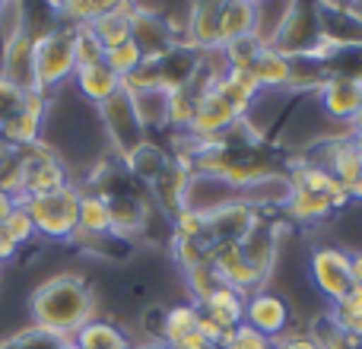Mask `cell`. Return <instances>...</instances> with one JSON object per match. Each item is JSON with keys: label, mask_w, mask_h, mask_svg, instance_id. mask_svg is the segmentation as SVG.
Here are the masks:
<instances>
[{"label": "cell", "mask_w": 362, "mask_h": 349, "mask_svg": "<svg viewBox=\"0 0 362 349\" xmlns=\"http://www.w3.org/2000/svg\"><path fill=\"white\" fill-rule=\"evenodd\" d=\"M19 254V248L13 244V238L6 235L4 229H0V264H6V261H13V257Z\"/></svg>", "instance_id": "47"}, {"label": "cell", "mask_w": 362, "mask_h": 349, "mask_svg": "<svg viewBox=\"0 0 362 349\" xmlns=\"http://www.w3.org/2000/svg\"><path fill=\"white\" fill-rule=\"evenodd\" d=\"M64 349H80V346H76V343H74V337H70L67 343H64Z\"/></svg>", "instance_id": "51"}, {"label": "cell", "mask_w": 362, "mask_h": 349, "mask_svg": "<svg viewBox=\"0 0 362 349\" xmlns=\"http://www.w3.org/2000/svg\"><path fill=\"white\" fill-rule=\"evenodd\" d=\"M74 343L80 349H134L124 327H118L115 321H105V318H95L83 331H76Z\"/></svg>", "instance_id": "29"}, {"label": "cell", "mask_w": 362, "mask_h": 349, "mask_svg": "<svg viewBox=\"0 0 362 349\" xmlns=\"http://www.w3.org/2000/svg\"><path fill=\"white\" fill-rule=\"evenodd\" d=\"M308 280L327 299V305L340 302L353 289L350 280V251L337 244H321L308 254Z\"/></svg>", "instance_id": "8"}, {"label": "cell", "mask_w": 362, "mask_h": 349, "mask_svg": "<svg viewBox=\"0 0 362 349\" xmlns=\"http://www.w3.org/2000/svg\"><path fill=\"white\" fill-rule=\"evenodd\" d=\"M169 251H172V257H175V264L181 267V273L210 261V244H206L204 238H178V235H172L169 238Z\"/></svg>", "instance_id": "34"}, {"label": "cell", "mask_w": 362, "mask_h": 349, "mask_svg": "<svg viewBox=\"0 0 362 349\" xmlns=\"http://www.w3.org/2000/svg\"><path fill=\"white\" fill-rule=\"evenodd\" d=\"M19 159H23V194H19V200L38 197V194H54L61 187L74 184L70 181V165L45 140L19 150Z\"/></svg>", "instance_id": "6"}, {"label": "cell", "mask_w": 362, "mask_h": 349, "mask_svg": "<svg viewBox=\"0 0 362 349\" xmlns=\"http://www.w3.org/2000/svg\"><path fill=\"white\" fill-rule=\"evenodd\" d=\"M257 29V4L251 0H226L219 6V45H232Z\"/></svg>", "instance_id": "22"}, {"label": "cell", "mask_w": 362, "mask_h": 349, "mask_svg": "<svg viewBox=\"0 0 362 349\" xmlns=\"http://www.w3.org/2000/svg\"><path fill=\"white\" fill-rule=\"evenodd\" d=\"M280 244H283V223H276L274 216H261L238 248H242L245 261L255 267V273L267 283L276 270V261H280Z\"/></svg>", "instance_id": "9"}, {"label": "cell", "mask_w": 362, "mask_h": 349, "mask_svg": "<svg viewBox=\"0 0 362 349\" xmlns=\"http://www.w3.org/2000/svg\"><path fill=\"white\" fill-rule=\"evenodd\" d=\"M325 314L334 327H340L344 333L362 340V289H350V292L340 302H334Z\"/></svg>", "instance_id": "31"}, {"label": "cell", "mask_w": 362, "mask_h": 349, "mask_svg": "<svg viewBox=\"0 0 362 349\" xmlns=\"http://www.w3.org/2000/svg\"><path fill=\"white\" fill-rule=\"evenodd\" d=\"M264 48H267V45L257 35H245L232 45H223V57H226V64H229V70H248L251 73V67H255L257 54H261Z\"/></svg>", "instance_id": "35"}, {"label": "cell", "mask_w": 362, "mask_h": 349, "mask_svg": "<svg viewBox=\"0 0 362 349\" xmlns=\"http://www.w3.org/2000/svg\"><path fill=\"white\" fill-rule=\"evenodd\" d=\"M197 333H200V337H204L210 346H219V343H223V337H226V331H223V327H219L216 321H210V318H206L204 312H200V321H197Z\"/></svg>", "instance_id": "44"}, {"label": "cell", "mask_w": 362, "mask_h": 349, "mask_svg": "<svg viewBox=\"0 0 362 349\" xmlns=\"http://www.w3.org/2000/svg\"><path fill=\"white\" fill-rule=\"evenodd\" d=\"M134 349H169L165 343H159V340H146V343H137Z\"/></svg>", "instance_id": "50"}, {"label": "cell", "mask_w": 362, "mask_h": 349, "mask_svg": "<svg viewBox=\"0 0 362 349\" xmlns=\"http://www.w3.org/2000/svg\"><path fill=\"white\" fill-rule=\"evenodd\" d=\"M308 333L318 340L321 349H362V340L344 333L340 327H334L331 321H327V314H321V318L312 324V331H308Z\"/></svg>", "instance_id": "36"}, {"label": "cell", "mask_w": 362, "mask_h": 349, "mask_svg": "<svg viewBox=\"0 0 362 349\" xmlns=\"http://www.w3.org/2000/svg\"><path fill=\"white\" fill-rule=\"evenodd\" d=\"M238 121H242V114H238L232 105H226L216 93H210L197 102V114H194V124L187 134L197 137L200 143H219Z\"/></svg>", "instance_id": "16"}, {"label": "cell", "mask_w": 362, "mask_h": 349, "mask_svg": "<svg viewBox=\"0 0 362 349\" xmlns=\"http://www.w3.org/2000/svg\"><path fill=\"white\" fill-rule=\"evenodd\" d=\"M105 64L121 76V83H124L127 76H134L140 70L144 54H140V48L134 42H124V45H118V48H108L105 51Z\"/></svg>", "instance_id": "37"}, {"label": "cell", "mask_w": 362, "mask_h": 349, "mask_svg": "<svg viewBox=\"0 0 362 349\" xmlns=\"http://www.w3.org/2000/svg\"><path fill=\"white\" fill-rule=\"evenodd\" d=\"M350 280H353V289H362V248L350 251Z\"/></svg>", "instance_id": "45"}, {"label": "cell", "mask_w": 362, "mask_h": 349, "mask_svg": "<svg viewBox=\"0 0 362 349\" xmlns=\"http://www.w3.org/2000/svg\"><path fill=\"white\" fill-rule=\"evenodd\" d=\"M19 206V200L13 197V194H6L4 187H0V229H4V223L13 216V210Z\"/></svg>", "instance_id": "46"}, {"label": "cell", "mask_w": 362, "mask_h": 349, "mask_svg": "<svg viewBox=\"0 0 362 349\" xmlns=\"http://www.w3.org/2000/svg\"><path fill=\"white\" fill-rule=\"evenodd\" d=\"M32 70H35V86L45 95H54L61 86H67L76 73V25L54 16L48 29L35 32V38H32Z\"/></svg>", "instance_id": "2"}, {"label": "cell", "mask_w": 362, "mask_h": 349, "mask_svg": "<svg viewBox=\"0 0 362 349\" xmlns=\"http://www.w3.org/2000/svg\"><path fill=\"white\" fill-rule=\"evenodd\" d=\"M121 165H124L127 174L134 178V184L150 191V187L163 178V172L172 165V153H169V146L156 143V140L150 137V140H144L137 150L127 153V156L121 159Z\"/></svg>", "instance_id": "17"}, {"label": "cell", "mask_w": 362, "mask_h": 349, "mask_svg": "<svg viewBox=\"0 0 362 349\" xmlns=\"http://www.w3.org/2000/svg\"><path fill=\"white\" fill-rule=\"evenodd\" d=\"M95 118H99L102 137H105L115 159H124L127 153L137 150L144 140H150L146 127L140 124L137 105H134L127 89H121V93H115L108 102H102V105L95 108Z\"/></svg>", "instance_id": "5"}, {"label": "cell", "mask_w": 362, "mask_h": 349, "mask_svg": "<svg viewBox=\"0 0 362 349\" xmlns=\"http://www.w3.org/2000/svg\"><path fill=\"white\" fill-rule=\"evenodd\" d=\"M293 184V181H289ZM286 213L293 223L299 225H321L325 219H331L337 213V206L325 197V194H315V191H305V187H293L289 194V203H286Z\"/></svg>", "instance_id": "25"}, {"label": "cell", "mask_w": 362, "mask_h": 349, "mask_svg": "<svg viewBox=\"0 0 362 349\" xmlns=\"http://www.w3.org/2000/svg\"><path fill=\"white\" fill-rule=\"evenodd\" d=\"M108 213H112V235L124 238V242H137L144 238L146 223L153 216V203L146 191H127L108 200Z\"/></svg>", "instance_id": "12"}, {"label": "cell", "mask_w": 362, "mask_h": 349, "mask_svg": "<svg viewBox=\"0 0 362 349\" xmlns=\"http://www.w3.org/2000/svg\"><path fill=\"white\" fill-rule=\"evenodd\" d=\"M289 70L293 61L286 54H280L276 48H264L251 67V76L257 80L261 93H289Z\"/></svg>", "instance_id": "27"}, {"label": "cell", "mask_w": 362, "mask_h": 349, "mask_svg": "<svg viewBox=\"0 0 362 349\" xmlns=\"http://www.w3.org/2000/svg\"><path fill=\"white\" fill-rule=\"evenodd\" d=\"M257 219H261V213L238 197L235 203L206 216V244L210 248H216V244H242L245 235L257 225Z\"/></svg>", "instance_id": "11"}, {"label": "cell", "mask_w": 362, "mask_h": 349, "mask_svg": "<svg viewBox=\"0 0 362 349\" xmlns=\"http://www.w3.org/2000/svg\"><path fill=\"white\" fill-rule=\"evenodd\" d=\"M131 42L140 48L144 61H156V57L169 54L172 48L185 45V29L172 16L153 10V6L134 4V32Z\"/></svg>", "instance_id": "7"}, {"label": "cell", "mask_w": 362, "mask_h": 349, "mask_svg": "<svg viewBox=\"0 0 362 349\" xmlns=\"http://www.w3.org/2000/svg\"><path fill=\"white\" fill-rule=\"evenodd\" d=\"M0 349H4V346H0Z\"/></svg>", "instance_id": "53"}, {"label": "cell", "mask_w": 362, "mask_h": 349, "mask_svg": "<svg viewBox=\"0 0 362 349\" xmlns=\"http://www.w3.org/2000/svg\"><path fill=\"white\" fill-rule=\"evenodd\" d=\"M219 349H274V340L251 331L248 324H242V327H235V331H226Z\"/></svg>", "instance_id": "39"}, {"label": "cell", "mask_w": 362, "mask_h": 349, "mask_svg": "<svg viewBox=\"0 0 362 349\" xmlns=\"http://www.w3.org/2000/svg\"><path fill=\"white\" fill-rule=\"evenodd\" d=\"M346 134H350V140H353V143L362 146V112H359L356 118L350 121V124H346Z\"/></svg>", "instance_id": "48"}, {"label": "cell", "mask_w": 362, "mask_h": 349, "mask_svg": "<svg viewBox=\"0 0 362 349\" xmlns=\"http://www.w3.org/2000/svg\"><path fill=\"white\" fill-rule=\"evenodd\" d=\"M245 324L251 331L264 333L267 340H276L293 327V308L283 295L267 292V289H257L245 299Z\"/></svg>", "instance_id": "10"}, {"label": "cell", "mask_w": 362, "mask_h": 349, "mask_svg": "<svg viewBox=\"0 0 362 349\" xmlns=\"http://www.w3.org/2000/svg\"><path fill=\"white\" fill-rule=\"evenodd\" d=\"M99 318V295L83 273L61 270L42 280L29 295V324L74 337L76 331Z\"/></svg>", "instance_id": "1"}, {"label": "cell", "mask_w": 362, "mask_h": 349, "mask_svg": "<svg viewBox=\"0 0 362 349\" xmlns=\"http://www.w3.org/2000/svg\"><path fill=\"white\" fill-rule=\"evenodd\" d=\"M25 99H29V93H25V89L13 86L10 80H4V76H0V127L23 112Z\"/></svg>", "instance_id": "40"}, {"label": "cell", "mask_w": 362, "mask_h": 349, "mask_svg": "<svg viewBox=\"0 0 362 349\" xmlns=\"http://www.w3.org/2000/svg\"><path fill=\"white\" fill-rule=\"evenodd\" d=\"M172 235L178 238H204L206 242V216L194 210H178L172 216Z\"/></svg>", "instance_id": "42"}, {"label": "cell", "mask_w": 362, "mask_h": 349, "mask_svg": "<svg viewBox=\"0 0 362 349\" xmlns=\"http://www.w3.org/2000/svg\"><path fill=\"white\" fill-rule=\"evenodd\" d=\"M321 112L327 114L331 124H350L362 112V83L350 80V76H327V83L315 93Z\"/></svg>", "instance_id": "13"}, {"label": "cell", "mask_w": 362, "mask_h": 349, "mask_svg": "<svg viewBox=\"0 0 362 349\" xmlns=\"http://www.w3.org/2000/svg\"><path fill=\"white\" fill-rule=\"evenodd\" d=\"M134 105H137L140 124L146 127V134L169 131V93L165 89H140L131 93Z\"/></svg>", "instance_id": "30"}, {"label": "cell", "mask_w": 362, "mask_h": 349, "mask_svg": "<svg viewBox=\"0 0 362 349\" xmlns=\"http://www.w3.org/2000/svg\"><path fill=\"white\" fill-rule=\"evenodd\" d=\"M270 48H276L286 57H327L325 29H321V10L315 4H289L280 19Z\"/></svg>", "instance_id": "4"}, {"label": "cell", "mask_w": 362, "mask_h": 349, "mask_svg": "<svg viewBox=\"0 0 362 349\" xmlns=\"http://www.w3.org/2000/svg\"><path fill=\"white\" fill-rule=\"evenodd\" d=\"M210 264H213V270L219 273L223 286L242 292L245 299H248L251 292H257V289L267 286V283L255 273V267L245 261V254H242L238 244H216V248H210Z\"/></svg>", "instance_id": "14"}, {"label": "cell", "mask_w": 362, "mask_h": 349, "mask_svg": "<svg viewBox=\"0 0 362 349\" xmlns=\"http://www.w3.org/2000/svg\"><path fill=\"white\" fill-rule=\"evenodd\" d=\"M4 232L13 238V244H16L19 251L29 248V244L38 238V235H35V225H32V219H29V213H25L23 203H19L16 210H13V216L4 223Z\"/></svg>", "instance_id": "38"}, {"label": "cell", "mask_w": 362, "mask_h": 349, "mask_svg": "<svg viewBox=\"0 0 362 349\" xmlns=\"http://www.w3.org/2000/svg\"><path fill=\"white\" fill-rule=\"evenodd\" d=\"M185 286H187V295H191L194 305H204V302L223 286V280H219V273L213 270V264L206 261L194 270H185Z\"/></svg>", "instance_id": "33"}, {"label": "cell", "mask_w": 362, "mask_h": 349, "mask_svg": "<svg viewBox=\"0 0 362 349\" xmlns=\"http://www.w3.org/2000/svg\"><path fill=\"white\" fill-rule=\"evenodd\" d=\"M99 61H105V48L89 32V25H80L76 29V67H89V64H99Z\"/></svg>", "instance_id": "41"}, {"label": "cell", "mask_w": 362, "mask_h": 349, "mask_svg": "<svg viewBox=\"0 0 362 349\" xmlns=\"http://www.w3.org/2000/svg\"><path fill=\"white\" fill-rule=\"evenodd\" d=\"M80 197H83V191L76 184H70L54 194L25 197L19 203L29 213L38 238H45V242H74L76 223H80Z\"/></svg>", "instance_id": "3"}, {"label": "cell", "mask_w": 362, "mask_h": 349, "mask_svg": "<svg viewBox=\"0 0 362 349\" xmlns=\"http://www.w3.org/2000/svg\"><path fill=\"white\" fill-rule=\"evenodd\" d=\"M200 312L210 321H216L223 331H235V327L245 324V295L229 286H219L216 292L200 305Z\"/></svg>", "instance_id": "28"}, {"label": "cell", "mask_w": 362, "mask_h": 349, "mask_svg": "<svg viewBox=\"0 0 362 349\" xmlns=\"http://www.w3.org/2000/svg\"><path fill=\"white\" fill-rule=\"evenodd\" d=\"M350 200L353 203H362V146H359V174H356V181H353V187H350Z\"/></svg>", "instance_id": "49"}, {"label": "cell", "mask_w": 362, "mask_h": 349, "mask_svg": "<svg viewBox=\"0 0 362 349\" xmlns=\"http://www.w3.org/2000/svg\"><path fill=\"white\" fill-rule=\"evenodd\" d=\"M219 6L223 4H191L185 23V45L197 51H216L219 45Z\"/></svg>", "instance_id": "20"}, {"label": "cell", "mask_w": 362, "mask_h": 349, "mask_svg": "<svg viewBox=\"0 0 362 349\" xmlns=\"http://www.w3.org/2000/svg\"><path fill=\"white\" fill-rule=\"evenodd\" d=\"M74 86H76V93H80V99L86 102V105L99 108L102 102H108L115 93H121L124 83H121V76L115 73L105 61H99V64H89V67H76Z\"/></svg>", "instance_id": "19"}, {"label": "cell", "mask_w": 362, "mask_h": 349, "mask_svg": "<svg viewBox=\"0 0 362 349\" xmlns=\"http://www.w3.org/2000/svg\"><path fill=\"white\" fill-rule=\"evenodd\" d=\"M238 191L229 184L226 178H216V174H191L185 187V206L181 210H194L200 216H213L216 210L235 203Z\"/></svg>", "instance_id": "15"}, {"label": "cell", "mask_w": 362, "mask_h": 349, "mask_svg": "<svg viewBox=\"0 0 362 349\" xmlns=\"http://www.w3.org/2000/svg\"><path fill=\"white\" fill-rule=\"evenodd\" d=\"M67 340L70 337H61V333H54V331L25 324V327H19V331H13L0 346L4 349H64Z\"/></svg>", "instance_id": "32"}, {"label": "cell", "mask_w": 362, "mask_h": 349, "mask_svg": "<svg viewBox=\"0 0 362 349\" xmlns=\"http://www.w3.org/2000/svg\"><path fill=\"white\" fill-rule=\"evenodd\" d=\"M197 321H200V305L185 302V305H172L159 314V327H156V340L165 343L169 349H175L181 340H187L191 333H197Z\"/></svg>", "instance_id": "23"}, {"label": "cell", "mask_w": 362, "mask_h": 349, "mask_svg": "<svg viewBox=\"0 0 362 349\" xmlns=\"http://www.w3.org/2000/svg\"><path fill=\"white\" fill-rule=\"evenodd\" d=\"M89 32L99 38L102 48H118V45L131 42L134 32V4H112L99 19L89 23Z\"/></svg>", "instance_id": "21"}, {"label": "cell", "mask_w": 362, "mask_h": 349, "mask_svg": "<svg viewBox=\"0 0 362 349\" xmlns=\"http://www.w3.org/2000/svg\"><path fill=\"white\" fill-rule=\"evenodd\" d=\"M204 349H219V346H204Z\"/></svg>", "instance_id": "52"}, {"label": "cell", "mask_w": 362, "mask_h": 349, "mask_svg": "<svg viewBox=\"0 0 362 349\" xmlns=\"http://www.w3.org/2000/svg\"><path fill=\"white\" fill-rule=\"evenodd\" d=\"M274 349H321V346L308 331H293V327H289L283 337L274 340Z\"/></svg>", "instance_id": "43"}, {"label": "cell", "mask_w": 362, "mask_h": 349, "mask_svg": "<svg viewBox=\"0 0 362 349\" xmlns=\"http://www.w3.org/2000/svg\"><path fill=\"white\" fill-rule=\"evenodd\" d=\"M105 235H112V213H108V200L99 197V194L83 191V197H80V223H76L74 242H93V238H105Z\"/></svg>", "instance_id": "24"}, {"label": "cell", "mask_w": 362, "mask_h": 349, "mask_svg": "<svg viewBox=\"0 0 362 349\" xmlns=\"http://www.w3.org/2000/svg\"><path fill=\"white\" fill-rule=\"evenodd\" d=\"M213 93H216L226 105H232L245 118V114H248V108L255 105L257 95H261V86H257V80L248 73V70H226L223 80L216 83V89H213Z\"/></svg>", "instance_id": "26"}, {"label": "cell", "mask_w": 362, "mask_h": 349, "mask_svg": "<svg viewBox=\"0 0 362 349\" xmlns=\"http://www.w3.org/2000/svg\"><path fill=\"white\" fill-rule=\"evenodd\" d=\"M289 194H293V184H289V172L276 169L264 178H257L255 184H248L238 197L248 206H255L261 216H274V213H283L289 203Z\"/></svg>", "instance_id": "18"}]
</instances>
